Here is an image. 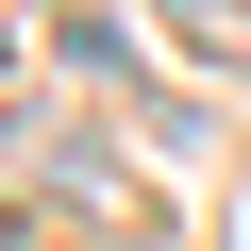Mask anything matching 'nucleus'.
Instances as JSON below:
<instances>
[{"label": "nucleus", "mask_w": 251, "mask_h": 251, "mask_svg": "<svg viewBox=\"0 0 251 251\" xmlns=\"http://www.w3.org/2000/svg\"><path fill=\"white\" fill-rule=\"evenodd\" d=\"M168 34H184V67L251 84V0H168Z\"/></svg>", "instance_id": "obj_1"}, {"label": "nucleus", "mask_w": 251, "mask_h": 251, "mask_svg": "<svg viewBox=\"0 0 251 251\" xmlns=\"http://www.w3.org/2000/svg\"><path fill=\"white\" fill-rule=\"evenodd\" d=\"M0 234H17V201H0Z\"/></svg>", "instance_id": "obj_2"}]
</instances>
